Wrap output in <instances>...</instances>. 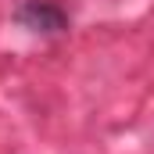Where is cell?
<instances>
[{
	"mask_svg": "<svg viewBox=\"0 0 154 154\" xmlns=\"http://www.w3.org/2000/svg\"><path fill=\"white\" fill-rule=\"evenodd\" d=\"M29 29H36V32H54V29H61L65 25V14L61 11H54V7H47V4H25L22 7V14H18Z\"/></svg>",
	"mask_w": 154,
	"mask_h": 154,
	"instance_id": "1",
	"label": "cell"
}]
</instances>
